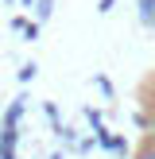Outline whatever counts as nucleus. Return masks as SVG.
Instances as JSON below:
<instances>
[{
    "label": "nucleus",
    "mask_w": 155,
    "mask_h": 159,
    "mask_svg": "<svg viewBox=\"0 0 155 159\" xmlns=\"http://www.w3.org/2000/svg\"><path fill=\"white\" fill-rule=\"evenodd\" d=\"M0 159H16V128H0Z\"/></svg>",
    "instance_id": "1"
},
{
    "label": "nucleus",
    "mask_w": 155,
    "mask_h": 159,
    "mask_svg": "<svg viewBox=\"0 0 155 159\" xmlns=\"http://www.w3.org/2000/svg\"><path fill=\"white\" fill-rule=\"evenodd\" d=\"M23 101H27V97H16V101H12V109L4 113V124H0V128H16V124H20V116H23Z\"/></svg>",
    "instance_id": "2"
},
{
    "label": "nucleus",
    "mask_w": 155,
    "mask_h": 159,
    "mask_svg": "<svg viewBox=\"0 0 155 159\" xmlns=\"http://www.w3.org/2000/svg\"><path fill=\"white\" fill-rule=\"evenodd\" d=\"M140 23L155 27V0H140Z\"/></svg>",
    "instance_id": "3"
},
{
    "label": "nucleus",
    "mask_w": 155,
    "mask_h": 159,
    "mask_svg": "<svg viewBox=\"0 0 155 159\" xmlns=\"http://www.w3.org/2000/svg\"><path fill=\"white\" fill-rule=\"evenodd\" d=\"M35 62H23V66H20V82H31V78H35Z\"/></svg>",
    "instance_id": "4"
},
{
    "label": "nucleus",
    "mask_w": 155,
    "mask_h": 159,
    "mask_svg": "<svg viewBox=\"0 0 155 159\" xmlns=\"http://www.w3.org/2000/svg\"><path fill=\"white\" fill-rule=\"evenodd\" d=\"M51 8H54V0H39V8H35L39 20H46V16H51Z\"/></svg>",
    "instance_id": "5"
},
{
    "label": "nucleus",
    "mask_w": 155,
    "mask_h": 159,
    "mask_svg": "<svg viewBox=\"0 0 155 159\" xmlns=\"http://www.w3.org/2000/svg\"><path fill=\"white\" fill-rule=\"evenodd\" d=\"M113 4H116V0H101L97 8H101V12H113Z\"/></svg>",
    "instance_id": "6"
},
{
    "label": "nucleus",
    "mask_w": 155,
    "mask_h": 159,
    "mask_svg": "<svg viewBox=\"0 0 155 159\" xmlns=\"http://www.w3.org/2000/svg\"><path fill=\"white\" fill-rule=\"evenodd\" d=\"M140 159H155V148H144V152H140Z\"/></svg>",
    "instance_id": "7"
},
{
    "label": "nucleus",
    "mask_w": 155,
    "mask_h": 159,
    "mask_svg": "<svg viewBox=\"0 0 155 159\" xmlns=\"http://www.w3.org/2000/svg\"><path fill=\"white\" fill-rule=\"evenodd\" d=\"M8 4H12V0H8Z\"/></svg>",
    "instance_id": "8"
}]
</instances>
